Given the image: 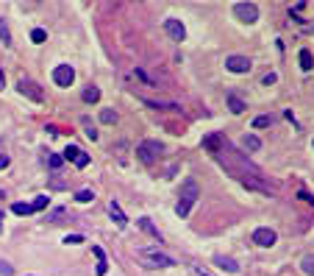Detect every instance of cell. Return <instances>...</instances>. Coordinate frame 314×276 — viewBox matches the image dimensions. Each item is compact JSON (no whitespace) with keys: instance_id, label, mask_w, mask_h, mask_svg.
I'll return each instance as SVG.
<instances>
[{"instance_id":"5b68a950","label":"cell","mask_w":314,"mask_h":276,"mask_svg":"<svg viewBox=\"0 0 314 276\" xmlns=\"http://www.w3.org/2000/svg\"><path fill=\"white\" fill-rule=\"evenodd\" d=\"M275 240H278V234L272 232V229H267V226H261V229L253 232V243L261 246V248H272V246H275Z\"/></svg>"},{"instance_id":"8fae6325","label":"cell","mask_w":314,"mask_h":276,"mask_svg":"<svg viewBox=\"0 0 314 276\" xmlns=\"http://www.w3.org/2000/svg\"><path fill=\"white\" fill-rule=\"evenodd\" d=\"M109 215H112V220L117 223L120 229H126V226H128V218H126V212L120 209V204H117V201H112V204H109Z\"/></svg>"},{"instance_id":"1f68e13d","label":"cell","mask_w":314,"mask_h":276,"mask_svg":"<svg viewBox=\"0 0 314 276\" xmlns=\"http://www.w3.org/2000/svg\"><path fill=\"white\" fill-rule=\"evenodd\" d=\"M84 126H86V137H89V140H98V131H95V126H89L86 120H84Z\"/></svg>"},{"instance_id":"7402d4cb","label":"cell","mask_w":314,"mask_h":276,"mask_svg":"<svg viewBox=\"0 0 314 276\" xmlns=\"http://www.w3.org/2000/svg\"><path fill=\"white\" fill-rule=\"evenodd\" d=\"M0 39H3V45H11V31H8L3 17H0Z\"/></svg>"},{"instance_id":"e575fe53","label":"cell","mask_w":314,"mask_h":276,"mask_svg":"<svg viewBox=\"0 0 314 276\" xmlns=\"http://www.w3.org/2000/svg\"><path fill=\"white\" fill-rule=\"evenodd\" d=\"M192 271H195V276H211V271L200 268V265H195V268H192Z\"/></svg>"},{"instance_id":"30bf717a","label":"cell","mask_w":314,"mask_h":276,"mask_svg":"<svg viewBox=\"0 0 314 276\" xmlns=\"http://www.w3.org/2000/svg\"><path fill=\"white\" fill-rule=\"evenodd\" d=\"M223 145H225V140L220 134H209V137H203V148L206 151H211V154H220V151H223Z\"/></svg>"},{"instance_id":"f35d334b","label":"cell","mask_w":314,"mask_h":276,"mask_svg":"<svg viewBox=\"0 0 314 276\" xmlns=\"http://www.w3.org/2000/svg\"><path fill=\"white\" fill-rule=\"evenodd\" d=\"M0 232H3V212H0Z\"/></svg>"},{"instance_id":"484cf974","label":"cell","mask_w":314,"mask_h":276,"mask_svg":"<svg viewBox=\"0 0 314 276\" xmlns=\"http://www.w3.org/2000/svg\"><path fill=\"white\" fill-rule=\"evenodd\" d=\"M45 39H48V34H45V31H42V28H34V31H31V42H36V45H42V42H45Z\"/></svg>"},{"instance_id":"9a60e30c","label":"cell","mask_w":314,"mask_h":276,"mask_svg":"<svg viewBox=\"0 0 314 276\" xmlns=\"http://www.w3.org/2000/svg\"><path fill=\"white\" fill-rule=\"evenodd\" d=\"M136 223H139V229H142V232H147L150 237H156V240H159V229H156L153 223H150V218H139Z\"/></svg>"},{"instance_id":"2e32d148","label":"cell","mask_w":314,"mask_h":276,"mask_svg":"<svg viewBox=\"0 0 314 276\" xmlns=\"http://www.w3.org/2000/svg\"><path fill=\"white\" fill-rule=\"evenodd\" d=\"M242 145H245L248 151H258V148H261V140H258L256 134H245V137H242Z\"/></svg>"},{"instance_id":"d590c367","label":"cell","mask_w":314,"mask_h":276,"mask_svg":"<svg viewBox=\"0 0 314 276\" xmlns=\"http://www.w3.org/2000/svg\"><path fill=\"white\" fill-rule=\"evenodd\" d=\"M78 168H86V165H89V154H84V156H81V159H78Z\"/></svg>"},{"instance_id":"603a6c76","label":"cell","mask_w":314,"mask_h":276,"mask_svg":"<svg viewBox=\"0 0 314 276\" xmlns=\"http://www.w3.org/2000/svg\"><path fill=\"white\" fill-rule=\"evenodd\" d=\"M81 156H84V151H81V148H75V145H70V148L64 151V159H72V162H78Z\"/></svg>"},{"instance_id":"8d00e7d4","label":"cell","mask_w":314,"mask_h":276,"mask_svg":"<svg viewBox=\"0 0 314 276\" xmlns=\"http://www.w3.org/2000/svg\"><path fill=\"white\" fill-rule=\"evenodd\" d=\"M6 168H8V156L3 154V156H0V170H6Z\"/></svg>"},{"instance_id":"ffe728a7","label":"cell","mask_w":314,"mask_h":276,"mask_svg":"<svg viewBox=\"0 0 314 276\" xmlns=\"http://www.w3.org/2000/svg\"><path fill=\"white\" fill-rule=\"evenodd\" d=\"M228 106H231V112H234V114H242L245 112V103L237 98V95H228Z\"/></svg>"},{"instance_id":"4316f807","label":"cell","mask_w":314,"mask_h":276,"mask_svg":"<svg viewBox=\"0 0 314 276\" xmlns=\"http://www.w3.org/2000/svg\"><path fill=\"white\" fill-rule=\"evenodd\" d=\"M100 120H103V123H117V112H112V109H103V112H100Z\"/></svg>"},{"instance_id":"74e56055","label":"cell","mask_w":314,"mask_h":276,"mask_svg":"<svg viewBox=\"0 0 314 276\" xmlns=\"http://www.w3.org/2000/svg\"><path fill=\"white\" fill-rule=\"evenodd\" d=\"M6 87V76H3V70H0V90Z\"/></svg>"},{"instance_id":"f1b7e54d","label":"cell","mask_w":314,"mask_h":276,"mask_svg":"<svg viewBox=\"0 0 314 276\" xmlns=\"http://www.w3.org/2000/svg\"><path fill=\"white\" fill-rule=\"evenodd\" d=\"M48 165H50V168H53V170H59V168H62V156L50 154V156H48Z\"/></svg>"},{"instance_id":"3957f363","label":"cell","mask_w":314,"mask_h":276,"mask_svg":"<svg viewBox=\"0 0 314 276\" xmlns=\"http://www.w3.org/2000/svg\"><path fill=\"white\" fill-rule=\"evenodd\" d=\"M161 142H156V140H145V142H139V148H136V156H139V162H145V165H153L156 159L161 156Z\"/></svg>"},{"instance_id":"83f0119b","label":"cell","mask_w":314,"mask_h":276,"mask_svg":"<svg viewBox=\"0 0 314 276\" xmlns=\"http://www.w3.org/2000/svg\"><path fill=\"white\" fill-rule=\"evenodd\" d=\"M64 243H67V246H78V243H84V237H81V234H67Z\"/></svg>"},{"instance_id":"44dd1931","label":"cell","mask_w":314,"mask_h":276,"mask_svg":"<svg viewBox=\"0 0 314 276\" xmlns=\"http://www.w3.org/2000/svg\"><path fill=\"white\" fill-rule=\"evenodd\" d=\"M75 201H78V204H89V201H95V192H92V190H78L75 192Z\"/></svg>"},{"instance_id":"d4e9b609","label":"cell","mask_w":314,"mask_h":276,"mask_svg":"<svg viewBox=\"0 0 314 276\" xmlns=\"http://www.w3.org/2000/svg\"><path fill=\"white\" fill-rule=\"evenodd\" d=\"M11 212L14 215H31L34 212V206L31 204H11Z\"/></svg>"},{"instance_id":"e0dca14e","label":"cell","mask_w":314,"mask_h":276,"mask_svg":"<svg viewBox=\"0 0 314 276\" xmlns=\"http://www.w3.org/2000/svg\"><path fill=\"white\" fill-rule=\"evenodd\" d=\"M84 100H86V103H98V100H100V90H98V87H86V90H84Z\"/></svg>"},{"instance_id":"277c9868","label":"cell","mask_w":314,"mask_h":276,"mask_svg":"<svg viewBox=\"0 0 314 276\" xmlns=\"http://www.w3.org/2000/svg\"><path fill=\"white\" fill-rule=\"evenodd\" d=\"M234 14H237L239 22L253 25V22L258 20V6H256V3H237V6H234Z\"/></svg>"},{"instance_id":"836d02e7","label":"cell","mask_w":314,"mask_h":276,"mask_svg":"<svg viewBox=\"0 0 314 276\" xmlns=\"http://www.w3.org/2000/svg\"><path fill=\"white\" fill-rule=\"evenodd\" d=\"M298 198H303L306 204H314V195H309L306 190H300V192H298Z\"/></svg>"},{"instance_id":"7a4b0ae2","label":"cell","mask_w":314,"mask_h":276,"mask_svg":"<svg viewBox=\"0 0 314 276\" xmlns=\"http://www.w3.org/2000/svg\"><path fill=\"white\" fill-rule=\"evenodd\" d=\"M139 257L147 268H173L175 265L173 257H167L164 251H159V248H145V251H139Z\"/></svg>"},{"instance_id":"6da1fadb","label":"cell","mask_w":314,"mask_h":276,"mask_svg":"<svg viewBox=\"0 0 314 276\" xmlns=\"http://www.w3.org/2000/svg\"><path fill=\"white\" fill-rule=\"evenodd\" d=\"M200 198V187H197L195 179H187V182L181 184V190H178V204H175V212L181 215V218H187L189 209H192V204Z\"/></svg>"},{"instance_id":"ba28073f","label":"cell","mask_w":314,"mask_h":276,"mask_svg":"<svg viewBox=\"0 0 314 276\" xmlns=\"http://www.w3.org/2000/svg\"><path fill=\"white\" fill-rule=\"evenodd\" d=\"M164 31L173 36L175 42H184V36H187V28H184V25L175 20V17H167V20H164Z\"/></svg>"},{"instance_id":"d6a6232c","label":"cell","mask_w":314,"mask_h":276,"mask_svg":"<svg viewBox=\"0 0 314 276\" xmlns=\"http://www.w3.org/2000/svg\"><path fill=\"white\" fill-rule=\"evenodd\" d=\"M261 81H264V84L270 87V84H275V81H278V76H275V73H267V76L261 78Z\"/></svg>"},{"instance_id":"ac0fdd59","label":"cell","mask_w":314,"mask_h":276,"mask_svg":"<svg viewBox=\"0 0 314 276\" xmlns=\"http://www.w3.org/2000/svg\"><path fill=\"white\" fill-rule=\"evenodd\" d=\"M300 67H303V70H312V67H314V59H312V53H309V50L306 48H303V50H300Z\"/></svg>"},{"instance_id":"d6986e66","label":"cell","mask_w":314,"mask_h":276,"mask_svg":"<svg viewBox=\"0 0 314 276\" xmlns=\"http://www.w3.org/2000/svg\"><path fill=\"white\" fill-rule=\"evenodd\" d=\"M300 268H303V274L314 276V254H306L303 260H300Z\"/></svg>"},{"instance_id":"cb8c5ba5","label":"cell","mask_w":314,"mask_h":276,"mask_svg":"<svg viewBox=\"0 0 314 276\" xmlns=\"http://www.w3.org/2000/svg\"><path fill=\"white\" fill-rule=\"evenodd\" d=\"M267 126H272V117H270V114H258L256 120H253V128H267Z\"/></svg>"},{"instance_id":"52a82bcc","label":"cell","mask_w":314,"mask_h":276,"mask_svg":"<svg viewBox=\"0 0 314 276\" xmlns=\"http://www.w3.org/2000/svg\"><path fill=\"white\" fill-rule=\"evenodd\" d=\"M225 67H228L231 73H239V76H242V73H251L253 62L248 56H228L225 59Z\"/></svg>"},{"instance_id":"8992f818","label":"cell","mask_w":314,"mask_h":276,"mask_svg":"<svg viewBox=\"0 0 314 276\" xmlns=\"http://www.w3.org/2000/svg\"><path fill=\"white\" fill-rule=\"evenodd\" d=\"M53 81H56L59 87H70L72 81H75V70H72L70 64H59L56 70H53Z\"/></svg>"},{"instance_id":"9c48e42d","label":"cell","mask_w":314,"mask_h":276,"mask_svg":"<svg viewBox=\"0 0 314 276\" xmlns=\"http://www.w3.org/2000/svg\"><path fill=\"white\" fill-rule=\"evenodd\" d=\"M20 92L28 95L31 100H42V90H39V84L31 81V78H20Z\"/></svg>"},{"instance_id":"4dcf8cb0","label":"cell","mask_w":314,"mask_h":276,"mask_svg":"<svg viewBox=\"0 0 314 276\" xmlns=\"http://www.w3.org/2000/svg\"><path fill=\"white\" fill-rule=\"evenodd\" d=\"M11 274H14V268L8 262H0V276H11Z\"/></svg>"},{"instance_id":"4fadbf2b","label":"cell","mask_w":314,"mask_h":276,"mask_svg":"<svg viewBox=\"0 0 314 276\" xmlns=\"http://www.w3.org/2000/svg\"><path fill=\"white\" fill-rule=\"evenodd\" d=\"M214 262H217V265H220V268H223V271H228V274H237V271H239V265H237V262H234V260H231V257H223V254H217V257H214Z\"/></svg>"},{"instance_id":"f546056e","label":"cell","mask_w":314,"mask_h":276,"mask_svg":"<svg viewBox=\"0 0 314 276\" xmlns=\"http://www.w3.org/2000/svg\"><path fill=\"white\" fill-rule=\"evenodd\" d=\"M31 206H34V212H39V209H45V206H48V198H45V195H39V198H36Z\"/></svg>"},{"instance_id":"5bb4252c","label":"cell","mask_w":314,"mask_h":276,"mask_svg":"<svg viewBox=\"0 0 314 276\" xmlns=\"http://www.w3.org/2000/svg\"><path fill=\"white\" fill-rule=\"evenodd\" d=\"M92 251H95V257H98V276H103L106 271H109V262H106V254H103V248H100V246H95V248H92Z\"/></svg>"},{"instance_id":"7c38bea8","label":"cell","mask_w":314,"mask_h":276,"mask_svg":"<svg viewBox=\"0 0 314 276\" xmlns=\"http://www.w3.org/2000/svg\"><path fill=\"white\" fill-rule=\"evenodd\" d=\"M150 109H164V112H181L178 103H167V100H150V98H142Z\"/></svg>"}]
</instances>
